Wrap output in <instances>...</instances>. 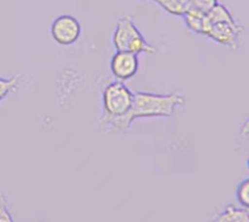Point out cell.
Masks as SVG:
<instances>
[{
	"label": "cell",
	"mask_w": 249,
	"mask_h": 222,
	"mask_svg": "<svg viewBox=\"0 0 249 222\" xmlns=\"http://www.w3.org/2000/svg\"><path fill=\"white\" fill-rule=\"evenodd\" d=\"M0 222H14L5 196L0 192Z\"/></svg>",
	"instance_id": "5bb4252c"
},
{
	"label": "cell",
	"mask_w": 249,
	"mask_h": 222,
	"mask_svg": "<svg viewBox=\"0 0 249 222\" xmlns=\"http://www.w3.org/2000/svg\"><path fill=\"white\" fill-rule=\"evenodd\" d=\"M159 5L166 13L176 16L183 17L190 9V0H148Z\"/></svg>",
	"instance_id": "ba28073f"
},
{
	"label": "cell",
	"mask_w": 249,
	"mask_h": 222,
	"mask_svg": "<svg viewBox=\"0 0 249 222\" xmlns=\"http://www.w3.org/2000/svg\"><path fill=\"white\" fill-rule=\"evenodd\" d=\"M51 36L60 46H71L81 36L82 27L78 18L71 15H61L55 18L51 24Z\"/></svg>",
	"instance_id": "5b68a950"
},
{
	"label": "cell",
	"mask_w": 249,
	"mask_h": 222,
	"mask_svg": "<svg viewBox=\"0 0 249 222\" xmlns=\"http://www.w3.org/2000/svg\"><path fill=\"white\" fill-rule=\"evenodd\" d=\"M185 102L186 98L182 92L155 93L138 91L134 92L133 103L129 112L122 118L109 122L105 127L126 133L135 120L172 117L176 109L184 105Z\"/></svg>",
	"instance_id": "6da1fadb"
},
{
	"label": "cell",
	"mask_w": 249,
	"mask_h": 222,
	"mask_svg": "<svg viewBox=\"0 0 249 222\" xmlns=\"http://www.w3.org/2000/svg\"><path fill=\"white\" fill-rule=\"evenodd\" d=\"M246 166H247V168H248V170H249V157H248V159H247V162H246Z\"/></svg>",
	"instance_id": "2e32d148"
},
{
	"label": "cell",
	"mask_w": 249,
	"mask_h": 222,
	"mask_svg": "<svg viewBox=\"0 0 249 222\" xmlns=\"http://www.w3.org/2000/svg\"><path fill=\"white\" fill-rule=\"evenodd\" d=\"M206 18L209 22H226V23H237L231 14L230 10L223 4L218 3L206 16Z\"/></svg>",
	"instance_id": "9c48e42d"
},
{
	"label": "cell",
	"mask_w": 249,
	"mask_h": 222,
	"mask_svg": "<svg viewBox=\"0 0 249 222\" xmlns=\"http://www.w3.org/2000/svg\"><path fill=\"white\" fill-rule=\"evenodd\" d=\"M139 69L138 56L129 52L116 51L110 60V71L117 81L132 79Z\"/></svg>",
	"instance_id": "8992f818"
},
{
	"label": "cell",
	"mask_w": 249,
	"mask_h": 222,
	"mask_svg": "<svg viewBox=\"0 0 249 222\" xmlns=\"http://www.w3.org/2000/svg\"><path fill=\"white\" fill-rule=\"evenodd\" d=\"M243 32V28L238 23H226L215 22L211 23L204 18L201 35L205 36L212 41L228 47L233 51L238 49L239 36Z\"/></svg>",
	"instance_id": "277c9868"
},
{
	"label": "cell",
	"mask_w": 249,
	"mask_h": 222,
	"mask_svg": "<svg viewBox=\"0 0 249 222\" xmlns=\"http://www.w3.org/2000/svg\"><path fill=\"white\" fill-rule=\"evenodd\" d=\"M209 222H249V211L234 204L226 205Z\"/></svg>",
	"instance_id": "52a82bcc"
},
{
	"label": "cell",
	"mask_w": 249,
	"mask_h": 222,
	"mask_svg": "<svg viewBox=\"0 0 249 222\" xmlns=\"http://www.w3.org/2000/svg\"><path fill=\"white\" fill-rule=\"evenodd\" d=\"M217 4L218 0H190V9L206 16Z\"/></svg>",
	"instance_id": "4fadbf2b"
},
{
	"label": "cell",
	"mask_w": 249,
	"mask_h": 222,
	"mask_svg": "<svg viewBox=\"0 0 249 222\" xmlns=\"http://www.w3.org/2000/svg\"><path fill=\"white\" fill-rule=\"evenodd\" d=\"M240 135L243 137L249 135V117L246 119V121L242 124L240 128Z\"/></svg>",
	"instance_id": "9a60e30c"
},
{
	"label": "cell",
	"mask_w": 249,
	"mask_h": 222,
	"mask_svg": "<svg viewBox=\"0 0 249 222\" xmlns=\"http://www.w3.org/2000/svg\"><path fill=\"white\" fill-rule=\"evenodd\" d=\"M186 26L194 33L197 35H201L203 21H204V15H201L194 10L189 9L188 12L182 17Z\"/></svg>",
	"instance_id": "30bf717a"
},
{
	"label": "cell",
	"mask_w": 249,
	"mask_h": 222,
	"mask_svg": "<svg viewBox=\"0 0 249 222\" xmlns=\"http://www.w3.org/2000/svg\"><path fill=\"white\" fill-rule=\"evenodd\" d=\"M134 92L121 81L107 84L101 94L102 114L99 124L106 126L109 122L126 115L133 103Z\"/></svg>",
	"instance_id": "7a4b0ae2"
},
{
	"label": "cell",
	"mask_w": 249,
	"mask_h": 222,
	"mask_svg": "<svg viewBox=\"0 0 249 222\" xmlns=\"http://www.w3.org/2000/svg\"><path fill=\"white\" fill-rule=\"evenodd\" d=\"M236 201L239 205L247 210H249V177L242 179L235 190Z\"/></svg>",
	"instance_id": "7c38bea8"
},
{
	"label": "cell",
	"mask_w": 249,
	"mask_h": 222,
	"mask_svg": "<svg viewBox=\"0 0 249 222\" xmlns=\"http://www.w3.org/2000/svg\"><path fill=\"white\" fill-rule=\"evenodd\" d=\"M112 43L116 51L129 52L135 55L155 54L157 49L142 35L129 16H124L117 21Z\"/></svg>",
	"instance_id": "3957f363"
},
{
	"label": "cell",
	"mask_w": 249,
	"mask_h": 222,
	"mask_svg": "<svg viewBox=\"0 0 249 222\" xmlns=\"http://www.w3.org/2000/svg\"><path fill=\"white\" fill-rule=\"evenodd\" d=\"M21 78V75L18 74L9 78L0 77V102L12 92H14Z\"/></svg>",
	"instance_id": "8fae6325"
}]
</instances>
